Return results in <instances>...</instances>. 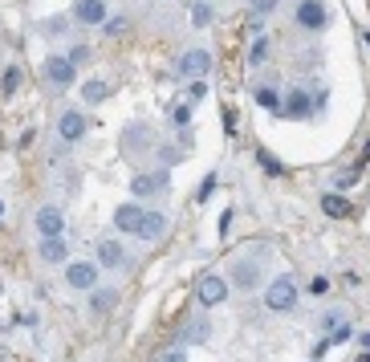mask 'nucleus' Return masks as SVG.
<instances>
[{"label": "nucleus", "instance_id": "1", "mask_svg": "<svg viewBox=\"0 0 370 362\" xmlns=\"http://www.w3.org/2000/svg\"><path fill=\"white\" fill-rule=\"evenodd\" d=\"M265 306H269L273 314H289V310L297 306V281H293V277H277V281L265 289Z\"/></svg>", "mask_w": 370, "mask_h": 362}, {"label": "nucleus", "instance_id": "2", "mask_svg": "<svg viewBox=\"0 0 370 362\" xmlns=\"http://www.w3.org/2000/svg\"><path fill=\"white\" fill-rule=\"evenodd\" d=\"M167 183H171V175H167V167H159V171H147V175H135V179H131V195H135V199H147V195L163 192Z\"/></svg>", "mask_w": 370, "mask_h": 362}, {"label": "nucleus", "instance_id": "3", "mask_svg": "<svg viewBox=\"0 0 370 362\" xmlns=\"http://www.w3.org/2000/svg\"><path fill=\"white\" fill-rule=\"evenodd\" d=\"M66 285L70 289H94L98 285V265L94 261H70L66 265Z\"/></svg>", "mask_w": 370, "mask_h": 362}, {"label": "nucleus", "instance_id": "4", "mask_svg": "<svg viewBox=\"0 0 370 362\" xmlns=\"http://www.w3.org/2000/svg\"><path fill=\"white\" fill-rule=\"evenodd\" d=\"M195 297H200V306H220V301L228 297V281H224V277H216V273H208V277H200Z\"/></svg>", "mask_w": 370, "mask_h": 362}, {"label": "nucleus", "instance_id": "5", "mask_svg": "<svg viewBox=\"0 0 370 362\" xmlns=\"http://www.w3.org/2000/svg\"><path fill=\"white\" fill-rule=\"evenodd\" d=\"M325 21H330V13H325L322 0H301V4H297V24H301V29L318 33V29H325Z\"/></svg>", "mask_w": 370, "mask_h": 362}, {"label": "nucleus", "instance_id": "6", "mask_svg": "<svg viewBox=\"0 0 370 362\" xmlns=\"http://www.w3.org/2000/svg\"><path fill=\"white\" fill-rule=\"evenodd\" d=\"M45 77L53 82V86H70L73 77H77V66H73L70 57H61V53H53L45 61Z\"/></svg>", "mask_w": 370, "mask_h": 362}, {"label": "nucleus", "instance_id": "7", "mask_svg": "<svg viewBox=\"0 0 370 362\" xmlns=\"http://www.w3.org/2000/svg\"><path fill=\"white\" fill-rule=\"evenodd\" d=\"M73 21L77 24H106V0H77L73 4Z\"/></svg>", "mask_w": 370, "mask_h": 362}, {"label": "nucleus", "instance_id": "8", "mask_svg": "<svg viewBox=\"0 0 370 362\" xmlns=\"http://www.w3.org/2000/svg\"><path fill=\"white\" fill-rule=\"evenodd\" d=\"M208 70H212L208 49H191V53H184V61H179V77H204Z\"/></svg>", "mask_w": 370, "mask_h": 362}, {"label": "nucleus", "instance_id": "9", "mask_svg": "<svg viewBox=\"0 0 370 362\" xmlns=\"http://www.w3.org/2000/svg\"><path fill=\"white\" fill-rule=\"evenodd\" d=\"M232 285L236 289H256L260 285V265L256 261H236L232 265Z\"/></svg>", "mask_w": 370, "mask_h": 362}, {"label": "nucleus", "instance_id": "10", "mask_svg": "<svg viewBox=\"0 0 370 362\" xmlns=\"http://www.w3.org/2000/svg\"><path fill=\"white\" fill-rule=\"evenodd\" d=\"M57 135H61L66 143H77V139L86 135V119H82V110H66V114L57 119Z\"/></svg>", "mask_w": 370, "mask_h": 362}, {"label": "nucleus", "instance_id": "11", "mask_svg": "<svg viewBox=\"0 0 370 362\" xmlns=\"http://www.w3.org/2000/svg\"><path fill=\"white\" fill-rule=\"evenodd\" d=\"M163 232H167V216L163 212H142V220H139V241H159Z\"/></svg>", "mask_w": 370, "mask_h": 362}, {"label": "nucleus", "instance_id": "12", "mask_svg": "<svg viewBox=\"0 0 370 362\" xmlns=\"http://www.w3.org/2000/svg\"><path fill=\"white\" fill-rule=\"evenodd\" d=\"M281 114H289V119H309V114H313V98L305 94V90H293V94L285 98Z\"/></svg>", "mask_w": 370, "mask_h": 362}, {"label": "nucleus", "instance_id": "13", "mask_svg": "<svg viewBox=\"0 0 370 362\" xmlns=\"http://www.w3.org/2000/svg\"><path fill=\"white\" fill-rule=\"evenodd\" d=\"M41 261H49V265H61V261H70V244L61 241V236H41Z\"/></svg>", "mask_w": 370, "mask_h": 362}, {"label": "nucleus", "instance_id": "14", "mask_svg": "<svg viewBox=\"0 0 370 362\" xmlns=\"http://www.w3.org/2000/svg\"><path fill=\"white\" fill-rule=\"evenodd\" d=\"M37 232H41V236H61V232H66V216H61L57 208H41V212H37Z\"/></svg>", "mask_w": 370, "mask_h": 362}, {"label": "nucleus", "instance_id": "15", "mask_svg": "<svg viewBox=\"0 0 370 362\" xmlns=\"http://www.w3.org/2000/svg\"><path fill=\"white\" fill-rule=\"evenodd\" d=\"M139 220H142L139 204H118L114 208V228L118 232H139Z\"/></svg>", "mask_w": 370, "mask_h": 362}, {"label": "nucleus", "instance_id": "16", "mask_svg": "<svg viewBox=\"0 0 370 362\" xmlns=\"http://www.w3.org/2000/svg\"><path fill=\"white\" fill-rule=\"evenodd\" d=\"M98 265L102 269H122L126 265V252L118 241H98Z\"/></svg>", "mask_w": 370, "mask_h": 362}, {"label": "nucleus", "instance_id": "17", "mask_svg": "<svg viewBox=\"0 0 370 362\" xmlns=\"http://www.w3.org/2000/svg\"><path fill=\"white\" fill-rule=\"evenodd\" d=\"M114 297H118L114 289H94L90 293V310L94 314H110V310H114Z\"/></svg>", "mask_w": 370, "mask_h": 362}, {"label": "nucleus", "instance_id": "18", "mask_svg": "<svg viewBox=\"0 0 370 362\" xmlns=\"http://www.w3.org/2000/svg\"><path fill=\"white\" fill-rule=\"evenodd\" d=\"M322 212H325V216H334V220H346L350 216V204L342 199V195H325V199H322Z\"/></svg>", "mask_w": 370, "mask_h": 362}, {"label": "nucleus", "instance_id": "19", "mask_svg": "<svg viewBox=\"0 0 370 362\" xmlns=\"http://www.w3.org/2000/svg\"><path fill=\"white\" fill-rule=\"evenodd\" d=\"M330 326H334V330L325 334L322 346H342V342H350V334H354V330H350V326L342 322V317H338V322H330Z\"/></svg>", "mask_w": 370, "mask_h": 362}, {"label": "nucleus", "instance_id": "20", "mask_svg": "<svg viewBox=\"0 0 370 362\" xmlns=\"http://www.w3.org/2000/svg\"><path fill=\"white\" fill-rule=\"evenodd\" d=\"M208 322H191V326H184V334H179V338L184 342H208Z\"/></svg>", "mask_w": 370, "mask_h": 362}, {"label": "nucleus", "instance_id": "21", "mask_svg": "<svg viewBox=\"0 0 370 362\" xmlns=\"http://www.w3.org/2000/svg\"><path fill=\"white\" fill-rule=\"evenodd\" d=\"M256 106H260V110H281V98H277V90L260 86V90H256Z\"/></svg>", "mask_w": 370, "mask_h": 362}, {"label": "nucleus", "instance_id": "22", "mask_svg": "<svg viewBox=\"0 0 370 362\" xmlns=\"http://www.w3.org/2000/svg\"><path fill=\"white\" fill-rule=\"evenodd\" d=\"M82 94H86V102H102V98L110 94V86H106V82H98V77H94V82H86V90H82Z\"/></svg>", "mask_w": 370, "mask_h": 362}, {"label": "nucleus", "instance_id": "23", "mask_svg": "<svg viewBox=\"0 0 370 362\" xmlns=\"http://www.w3.org/2000/svg\"><path fill=\"white\" fill-rule=\"evenodd\" d=\"M265 57H269V41H265V37H256L253 49H249V61H253V66H260Z\"/></svg>", "mask_w": 370, "mask_h": 362}, {"label": "nucleus", "instance_id": "24", "mask_svg": "<svg viewBox=\"0 0 370 362\" xmlns=\"http://www.w3.org/2000/svg\"><path fill=\"white\" fill-rule=\"evenodd\" d=\"M256 159H260V167H265V175H281V171H285V167H281V163H277V159L269 155V151H260Z\"/></svg>", "mask_w": 370, "mask_h": 362}, {"label": "nucleus", "instance_id": "25", "mask_svg": "<svg viewBox=\"0 0 370 362\" xmlns=\"http://www.w3.org/2000/svg\"><path fill=\"white\" fill-rule=\"evenodd\" d=\"M187 98H191V102H204V98H208V82H204V77H195V82H191V90H187Z\"/></svg>", "mask_w": 370, "mask_h": 362}, {"label": "nucleus", "instance_id": "26", "mask_svg": "<svg viewBox=\"0 0 370 362\" xmlns=\"http://www.w3.org/2000/svg\"><path fill=\"white\" fill-rule=\"evenodd\" d=\"M208 21H212V8H208V4H195V8H191V24H200V29H204Z\"/></svg>", "mask_w": 370, "mask_h": 362}, {"label": "nucleus", "instance_id": "27", "mask_svg": "<svg viewBox=\"0 0 370 362\" xmlns=\"http://www.w3.org/2000/svg\"><path fill=\"white\" fill-rule=\"evenodd\" d=\"M17 82H21V73L8 70V73H4V82H0V90H4V94H13V90H17Z\"/></svg>", "mask_w": 370, "mask_h": 362}, {"label": "nucleus", "instance_id": "28", "mask_svg": "<svg viewBox=\"0 0 370 362\" xmlns=\"http://www.w3.org/2000/svg\"><path fill=\"white\" fill-rule=\"evenodd\" d=\"M281 0H253V13H273Z\"/></svg>", "mask_w": 370, "mask_h": 362}, {"label": "nucleus", "instance_id": "29", "mask_svg": "<svg viewBox=\"0 0 370 362\" xmlns=\"http://www.w3.org/2000/svg\"><path fill=\"white\" fill-rule=\"evenodd\" d=\"M175 122H179V126H187V122H191V110H187V106H175Z\"/></svg>", "mask_w": 370, "mask_h": 362}, {"label": "nucleus", "instance_id": "30", "mask_svg": "<svg viewBox=\"0 0 370 362\" xmlns=\"http://www.w3.org/2000/svg\"><path fill=\"white\" fill-rule=\"evenodd\" d=\"M338 183H342V188H350V183H358V171H342V175H338Z\"/></svg>", "mask_w": 370, "mask_h": 362}, {"label": "nucleus", "instance_id": "31", "mask_svg": "<svg viewBox=\"0 0 370 362\" xmlns=\"http://www.w3.org/2000/svg\"><path fill=\"white\" fill-rule=\"evenodd\" d=\"M122 29H126V21H122V17H114V21H106V33H122Z\"/></svg>", "mask_w": 370, "mask_h": 362}, {"label": "nucleus", "instance_id": "32", "mask_svg": "<svg viewBox=\"0 0 370 362\" xmlns=\"http://www.w3.org/2000/svg\"><path fill=\"white\" fill-rule=\"evenodd\" d=\"M228 228H232V212H224L220 216V236H228Z\"/></svg>", "mask_w": 370, "mask_h": 362}, {"label": "nucleus", "instance_id": "33", "mask_svg": "<svg viewBox=\"0 0 370 362\" xmlns=\"http://www.w3.org/2000/svg\"><path fill=\"white\" fill-rule=\"evenodd\" d=\"M163 362H187V354H184V350H171V354H167Z\"/></svg>", "mask_w": 370, "mask_h": 362}, {"label": "nucleus", "instance_id": "34", "mask_svg": "<svg viewBox=\"0 0 370 362\" xmlns=\"http://www.w3.org/2000/svg\"><path fill=\"white\" fill-rule=\"evenodd\" d=\"M358 362H370V354H362V359H358Z\"/></svg>", "mask_w": 370, "mask_h": 362}, {"label": "nucleus", "instance_id": "35", "mask_svg": "<svg viewBox=\"0 0 370 362\" xmlns=\"http://www.w3.org/2000/svg\"><path fill=\"white\" fill-rule=\"evenodd\" d=\"M0 216H4V208H0Z\"/></svg>", "mask_w": 370, "mask_h": 362}]
</instances>
